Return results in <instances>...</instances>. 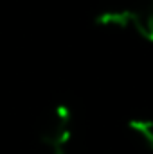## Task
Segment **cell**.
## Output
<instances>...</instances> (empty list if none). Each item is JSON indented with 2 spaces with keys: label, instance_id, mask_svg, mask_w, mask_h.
<instances>
[{
  "label": "cell",
  "instance_id": "obj_1",
  "mask_svg": "<svg viewBox=\"0 0 153 154\" xmlns=\"http://www.w3.org/2000/svg\"><path fill=\"white\" fill-rule=\"evenodd\" d=\"M72 136V115L67 106H56L40 127V142L50 154H67V145Z\"/></svg>",
  "mask_w": 153,
  "mask_h": 154
},
{
  "label": "cell",
  "instance_id": "obj_2",
  "mask_svg": "<svg viewBox=\"0 0 153 154\" xmlns=\"http://www.w3.org/2000/svg\"><path fill=\"white\" fill-rule=\"evenodd\" d=\"M128 25L137 31L142 38L153 41V0L144 2L133 11H126Z\"/></svg>",
  "mask_w": 153,
  "mask_h": 154
},
{
  "label": "cell",
  "instance_id": "obj_3",
  "mask_svg": "<svg viewBox=\"0 0 153 154\" xmlns=\"http://www.w3.org/2000/svg\"><path fill=\"white\" fill-rule=\"evenodd\" d=\"M130 131L133 133V136L146 147L153 151V120L150 118H135L128 124Z\"/></svg>",
  "mask_w": 153,
  "mask_h": 154
}]
</instances>
